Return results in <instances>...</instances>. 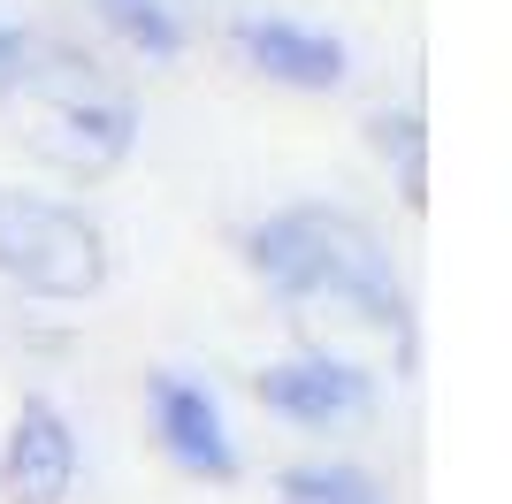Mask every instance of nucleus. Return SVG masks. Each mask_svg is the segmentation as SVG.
<instances>
[{"mask_svg": "<svg viewBox=\"0 0 512 504\" xmlns=\"http://www.w3.org/2000/svg\"><path fill=\"white\" fill-rule=\"evenodd\" d=\"M253 268L291 298H344L360 306L367 321H406V291L390 275V252L352 222V214H321V207H299V214H276L253 230Z\"/></svg>", "mask_w": 512, "mask_h": 504, "instance_id": "1", "label": "nucleus"}, {"mask_svg": "<svg viewBox=\"0 0 512 504\" xmlns=\"http://www.w3.org/2000/svg\"><path fill=\"white\" fill-rule=\"evenodd\" d=\"M0 275H16L23 291L46 298H85L100 291L107 252L85 214L31 199V191H0Z\"/></svg>", "mask_w": 512, "mask_h": 504, "instance_id": "2", "label": "nucleus"}, {"mask_svg": "<svg viewBox=\"0 0 512 504\" xmlns=\"http://www.w3.org/2000/svg\"><path fill=\"white\" fill-rule=\"evenodd\" d=\"M0 489L8 504H69L77 489V436L54 405H23L16 436H8V459H0Z\"/></svg>", "mask_w": 512, "mask_h": 504, "instance_id": "3", "label": "nucleus"}, {"mask_svg": "<svg viewBox=\"0 0 512 504\" xmlns=\"http://www.w3.org/2000/svg\"><path fill=\"white\" fill-rule=\"evenodd\" d=\"M260 398L291 420H352L375 405V382L344 359H291V367H268L260 375Z\"/></svg>", "mask_w": 512, "mask_h": 504, "instance_id": "4", "label": "nucleus"}, {"mask_svg": "<svg viewBox=\"0 0 512 504\" xmlns=\"http://www.w3.org/2000/svg\"><path fill=\"white\" fill-rule=\"evenodd\" d=\"M153 413H161V436H169L176 466H192V474H214V482H230L237 474V451L222 436V413L199 382L184 375H153Z\"/></svg>", "mask_w": 512, "mask_h": 504, "instance_id": "5", "label": "nucleus"}, {"mask_svg": "<svg viewBox=\"0 0 512 504\" xmlns=\"http://www.w3.org/2000/svg\"><path fill=\"white\" fill-rule=\"evenodd\" d=\"M237 46L253 54L276 84H299V92H329L344 84V46L321 39V31H299V23H237Z\"/></svg>", "mask_w": 512, "mask_h": 504, "instance_id": "6", "label": "nucleus"}, {"mask_svg": "<svg viewBox=\"0 0 512 504\" xmlns=\"http://www.w3.org/2000/svg\"><path fill=\"white\" fill-rule=\"evenodd\" d=\"M283 504H383V489L360 466H291L283 474Z\"/></svg>", "mask_w": 512, "mask_h": 504, "instance_id": "7", "label": "nucleus"}, {"mask_svg": "<svg viewBox=\"0 0 512 504\" xmlns=\"http://www.w3.org/2000/svg\"><path fill=\"white\" fill-rule=\"evenodd\" d=\"M107 16L123 23L146 54H176V46H184V31H176V16H169V0H107Z\"/></svg>", "mask_w": 512, "mask_h": 504, "instance_id": "8", "label": "nucleus"}, {"mask_svg": "<svg viewBox=\"0 0 512 504\" xmlns=\"http://www.w3.org/2000/svg\"><path fill=\"white\" fill-rule=\"evenodd\" d=\"M8 54H16V39H0V62H8Z\"/></svg>", "mask_w": 512, "mask_h": 504, "instance_id": "9", "label": "nucleus"}]
</instances>
